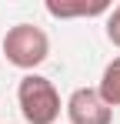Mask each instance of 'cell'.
I'll return each instance as SVG.
<instances>
[{
  "label": "cell",
  "mask_w": 120,
  "mask_h": 124,
  "mask_svg": "<svg viewBox=\"0 0 120 124\" xmlns=\"http://www.w3.org/2000/svg\"><path fill=\"white\" fill-rule=\"evenodd\" d=\"M17 101H20V114H23L27 124H57V117H60V94L40 74H23L20 77Z\"/></svg>",
  "instance_id": "obj_1"
},
{
  "label": "cell",
  "mask_w": 120,
  "mask_h": 124,
  "mask_svg": "<svg viewBox=\"0 0 120 124\" xmlns=\"http://www.w3.org/2000/svg\"><path fill=\"white\" fill-rule=\"evenodd\" d=\"M47 54H50V37L40 27H33V23H17L3 37V57L13 67H20V70L40 67L47 61Z\"/></svg>",
  "instance_id": "obj_2"
},
{
  "label": "cell",
  "mask_w": 120,
  "mask_h": 124,
  "mask_svg": "<svg viewBox=\"0 0 120 124\" xmlns=\"http://www.w3.org/2000/svg\"><path fill=\"white\" fill-rule=\"evenodd\" d=\"M67 117H70V124H110L113 107L103 104L97 87H77L67 97Z\"/></svg>",
  "instance_id": "obj_3"
},
{
  "label": "cell",
  "mask_w": 120,
  "mask_h": 124,
  "mask_svg": "<svg viewBox=\"0 0 120 124\" xmlns=\"http://www.w3.org/2000/svg\"><path fill=\"white\" fill-rule=\"evenodd\" d=\"M97 94L103 97L107 107H120V57H113V61L103 67V77H100Z\"/></svg>",
  "instance_id": "obj_4"
},
{
  "label": "cell",
  "mask_w": 120,
  "mask_h": 124,
  "mask_svg": "<svg viewBox=\"0 0 120 124\" xmlns=\"http://www.w3.org/2000/svg\"><path fill=\"white\" fill-rule=\"evenodd\" d=\"M107 10H113V7L103 3V0L90 3V7L87 3H53V0L47 3V14L50 17H93V14H107Z\"/></svg>",
  "instance_id": "obj_5"
},
{
  "label": "cell",
  "mask_w": 120,
  "mask_h": 124,
  "mask_svg": "<svg viewBox=\"0 0 120 124\" xmlns=\"http://www.w3.org/2000/svg\"><path fill=\"white\" fill-rule=\"evenodd\" d=\"M107 40L113 44V47H120V3L110 10V17H107Z\"/></svg>",
  "instance_id": "obj_6"
}]
</instances>
